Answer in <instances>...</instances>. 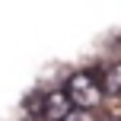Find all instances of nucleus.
Returning a JSON list of instances; mask_svg holds the SVG:
<instances>
[{
	"label": "nucleus",
	"instance_id": "39448f33",
	"mask_svg": "<svg viewBox=\"0 0 121 121\" xmlns=\"http://www.w3.org/2000/svg\"><path fill=\"white\" fill-rule=\"evenodd\" d=\"M112 121H121V118H112Z\"/></svg>",
	"mask_w": 121,
	"mask_h": 121
},
{
	"label": "nucleus",
	"instance_id": "7ed1b4c3",
	"mask_svg": "<svg viewBox=\"0 0 121 121\" xmlns=\"http://www.w3.org/2000/svg\"><path fill=\"white\" fill-rule=\"evenodd\" d=\"M102 89H105V96L121 99V60H118V64H112L108 70L102 73Z\"/></svg>",
	"mask_w": 121,
	"mask_h": 121
},
{
	"label": "nucleus",
	"instance_id": "f257e3e1",
	"mask_svg": "<svg viewBox=\"0 0 121 121\" xmlns=\"http://www.w3.org/2000/svg\"><path fill=\"white\" fill-rule=\"evenodd\" d=\"M67 99H70L73 108H96L102 102L105 89H102V73L99 70H77L67 77V86H64Z\"/></svg>",
	"mask_w": 121,
	"mask_h": 121
},
{
	"label": "nucleus",
	"instance_id": "20e7f679",
	"mask_svg": "<svg viewBox=\"0 0 121 121\" xmlns=\"http://www.w3.org/2000/svg\"><path fill=\"white\" fill-rule=\"evenodd\" d=\"M42 102H45L42 92H32V99H26V112L29 115H42Z\"/></svg>",
	"mask_w": 121,
	"mask_h": 121
},
{
	"label": "nucleus",
	"instance_id": "f03ea898",
	"mask_svg": "<svg viewBox=\"0 0 121 121\" xmlns=\"http://www.w3.org/2000/svg\"><path fill=\"white\" fill-rule=\"evenodd\" d=\"M70 108H73V105H70V99H67V92L64 89H54V92H48L45 102H42V118L45 121H60Z\"/></svg>",
	"mask_w": 121,
	"mask_h": 121
}]
</instances>
